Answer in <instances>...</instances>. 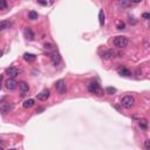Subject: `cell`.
Returning a JSON list of instances; mask_svg holds the SVG:
<instances>
[{
    "label": "cell",
    "mask_w": 150,
    "mask_h": 150,
    "mask_svg": "<svg viewBox=\"0 0 150 150\" xmlns=\"http://www.w3.org/2000/svg\"><path fill=\"white\" fill-rule=\"evenodd\" d=\"M88 92L90 94H94L96 96H102L103 95V89L98 82H90L88 84Z\"/></svg>",
    "instance_id": "cell-1"
},
{
    "label": "cell",
    "mask_w": 150,
    "mask_h": 150,
    "mask_svg": "<svg viewBox=\"0 0 150 150\" xmlns=\"http://www.w3.org/2000/svg\"><path fill=\"white\" fill-rule=\"evenodd\" d=\"M129 44V39L127 37H123V35H119L114 39V46L117 47V48H124L128 46Z\"/></svg>",
    "instance_id": "cell-2"
},
{
    "label": "cell",
    "mask_w": 150,
    "mask_h": 150,
    "mask_svg": "<svg viewBox=\"0 0 150 150\" xmlns=\"http://www.w3.org/2000/svg\"><path fill=\"white\" fill-rule=\"evenodd\" d=\"M134 104H135V99L133 98V96H129V95L124 96V98L122 99V101H121V106L124 107V108H127V109L134 107Z\"/></svg>",
    "instance_id": "cell-3"
},
{
    "label": "cell",
    "mask_w": 150,
    "mask_h": 150,
    "mask_svg": "<svg viewBox=\"0 0 150 150\" xmlns=\"http://www.w3.org/2000/svg\"><path fill=\"white\" fill-rule=\"evenodd\" d=\"M55 89L59 94H65L67 92V86H66V81L65 80H59L55 82Z\"/></svg>",
    "instance_id": "cell-4"
},
{
    "label": "cell",
    "mask_w": 150,
    "mask_h": 150,
    "mask_svg": "<svg viewBox=\"0 0 150 150\" xmlns=\"http://www.w3.org/2000/svg\"><path fill=\"white\" fill-rule=\"evenodd\" d=\"M13 109V104L11 102H0V112L3 114H7Z\"/></svg>",
    "instance_id": "cell-5"
},
{
    "label": "cell",
    "mask_w": 150,
    "mask_h": 150,
    "mask_svg": "<svg viewBox=\"0 0 150 150\" xmlns=\"http://www.w3.org/2000/svg\"><path fill=\"white\" fill-rule=\"evenodd\" d=\"M5 86H6V88L8 89V90H14V89H17V87H18V82L14 80V79H7L6 81H5Z\"/></svg>",
    "instance_id": "cell-6"
},
{
    "label": "cell",
    "mask_w": 150,
    "mask_h": 150,
    "mask_svg": "<svg viewBox=\"0 0 150 150\" xmlns=\"http://www.w3.org/2000/svg\"><path fill=\"white\" fill-rule=\"evenodd\" d=\"M49 95H50L49 89H44L41 93L38 94V100H39V101H46V100L49 98Z\"/></svg>",
    "instance_id": "cell-7"
},
{
    "label": "cell",
    "mask_w": 150,
    "mask_h": 150,
    "mask_svg": "<svg viewBox=\"0 0 150 150\" xmlns=\"http://www.w3.org/2000/svg\"><path fill=\"white\" fill-rule=\"evenodd\" d=\"M6 74L8 75L11 79H14V78H17L19 75V70L15 67H9V68L6 69Z\"/></svg>",
    "instance_id": "cell-8"
},
{
    "label": "cell",
    "mask_w": 150,
    "mask_h": 150,
    "mask_svg": "<svg viewBox=\"0 0 150 150\" xmlns=\"http://www.w3.org/2000/svg\"><path fill=\"white\" fill-rule=\"evenodd\" d=\"M24 35H25V38H26L27 40H33V39H34V32L32 31L31 27H27V28H25V31H24Z\"/></svg>",
    "instance_id": "cell-9"
},
{
    "label": "cell",
    "mask_w": 150,
    "mask_h": 150,
    "mask_svg": "<svg viewBox=\"0 0 150 150\" xmlns=\"http://www.w3.org/2000/svg\"><path fill=\"white\" fill-rule=\"evenodd\" d=\"M18 84H19V88H20L21 93H23V95H25V94L28 93V90H29V86H28V83H26L25 81H21V82L18 83Z\"/></svg>",
    "instance_id": "cell-10"
},
{
    "label": "cell",
    "mask_w": 150,
    "mask_h": 150,
    "mask_svg": "<svg viewBox=\"0 0 150 150\" xmlns=\"http://www.w3.org/2000/svg\"><path fill=\"white\" fill-rule=\"evenodd\" d=\"M119 74L122 75V76H130V75H131V72L128 69V68L120 67V68H119Z\"/></svg>",
    "instance_id": "cell-11"
},
{
    "label": "cell",
    "mask_w": 150,
    "mask_h": 150,
    "mask_svg": "<svg viewBox=\"0 0 150 150\" xmlns=\"http://www.w3.org/2000/svg\"><path fill=\"white\" fill-rule=\"evenodd\" d=\"M24 59L27 62H34L37 60V56L34 54H31V53H25V54H24Z\"/></svg>",
    "instance_id": "cell-12"
},
{
    "label": "cell",
    "mask_w": 150,
    "mask_h": 150,
    "mask_svg": "<svg viewBox=\"0 0 150 150\" xmlns=\"http://www.w3.org/2000/svg\"><path fill=\"white\" fill-rule=\"evenodd\" d=\"M11 27V23L9 21H0V32H3V31H5V29H7V28H9Z\"/></svg>",
    "instance_id": "cell-13"
},
{
    "label": "cell",
    "mask_w": 150,
    "mask_h": 150,
    "mask_svg": "<svg viewBox=\"0 0 150 150\" xmlns=\"http://www.w3.org/2000/svg\"><path fill=\"white\" fill-rule=\"evenodd\" d=\"M34 106V100L33 99H28V100H26L25 102H24V104H23V107L25 109H28V108H31V107H33Z\"/></svg>",
    "instance_id": "cell-14"
},
{
    "label": "cell",
    "mask_w": 150,
    "mask_h": 150,
    "mask_svg": "<svg viewBox=\"0 0 150 150\" xmlns=\"http://www.w3.org/2000/svg\"><path fill=\"white\" fill-rule=\"evenodd\" d=\"M138 125H140V128H141L142 130H147L148 129V121L145 119H142V120H140Z\"/></svg>",
    "instance_id": "cell-15"
},
{
    "label": "cell",
    "mask_w": 150,
    "mask_h": 150,
    "mask_svg": "<svg viewBox=\"0 0 150 150\" xmlns=\"http://www.w3.org/2000/svg\"><path fill=\"white\" fill-rule=\"evenodd\" d=\"M52 60H53V63H54V65H59L60 61H61V58L58 53H55V54L52 55Z\"/></svg>",
    "instance_id": "cell-16"
},
{
    "label": "cell",
    "mask_w": 150,
    "mask_h": 150,
    "mask_svg": "<svg viewBox=\"0 0 150 150\" xmlns=\"http://www.w3.org/2000/svg\"><path fill=\"white\" fill-rule=\"evenodd\" d=\"M38 18H39V15L37 12H34V11H31L28 13V19H31V20H37Z\"/></svg>",
    "instance_id": "cell-17"
},
{
    "label": "cell",
    "mask_w": 150,
    "mask_h": 150,
    "mask_svg": "<svg viewBox=\"0 0 150 150\" xmlns=\"http://www.w3.org/2000/svg\"><path fill=\"white\" fill-rule=\"evenodd\" d=\"M99 21H100V25L101 26L104 25V13H103L102 9L100 11V13H99Z\"/></svg>",
    "instance_id": "cell-18"
},
{
    "label": "cell",
    "mask_w": 150,
    "mask_h": 150,
    "mask_svg": "<svg viewBox=\"0 0 150 150\" xmlns=\"http://www.w3.org/2000/svg\"><path fill=\"white\" fill-rule=\"evenodd\" d=\"M119 5H120L121 7H129V6H131V5H133V3L124 1V0H122V1H120V3H119Z\"/></svg>",
    "instance_id": "cell-19"
},
{
    "label": "cell",
    "mask_w": 150,
    "mask_h": 150,
    "mask_svg": "<svg viewBox=\"0 0 150 150\" xmlns=\"http://www.w3.org/2000/svg\"><path fill=\"white\" fill-rule=\"evenodd\" d=\"M106 92H107V94H109V95H113V94H115L116 93V88H113V87H108L106 89Z\"/></svg>",
    "instance_id": "cell-20"
},
{
    "label": "cell",
    "mask_w": 150,
    "mask_h": 150,
    "mask_svg": "<svg viewBox=\"0 0 150 150\" xmlns=\"http://www.w3.org/2000/svg\"><path fill=\"white\" fill-rule=\"evenodd\" d=\"M0 9H7V3L5 0H0Z\"/></svg>",
    "instance_id": "cell-21"
},
{
    "label": "cell",
    "mask_w": 150,
    "mask_h": 150,
    "mask_svg": "<svg viewBox=\"0 0 150 150\" xmlns=\"http://www.w3.org/2000/svg\"><path fill=\"white\" fill-rule=\"evenodd\" d=\"M124 27H125L124 23H120L119 25H117V29H124Z\"/></svg>",
    "instance_id": "cell-22"
},
{
    "label": "cell",
    "mask_w": 150,
    "mask_h": 150,
    "mask_svg": "<svg viewBox=\"0 0 150 150\" xmlns=\"http://www.w3.org/2000/svg\"><path fill=\"white\" fill-rule=\"evenodd\" d=\"M149 142H150V141L147 138L145 142H144V148H145V150H149Z\"/></svg>",
    "instance_id": "cell-23"
},
{
    "label": "cell",
    "mask_w": 150,
    "mask_h": 150,
    "mask_svg": "<svg viewBox=\"0 0 150 150\" xmlns=\"http://www.w3.org/2000/svg\"><path fill=\"white\" fill-rule=\"evenodd\" d=\"M3 87V75H0V89Z\"/></svg>",
    "instance_id": "cell-24"
},
{
    "label": "cell",
    "mask_w": 150,
    "mask_h": 150,
    "mask_svg": "<svg viewBox=\"0 0 150 150\" xmlns=\"http://www.w3.org/2000/svg\"><path fill=\"white\" fill-rule=\"evenodd\" d=\"M142 17H143L144 19H149V17H150V15H149V13H143V15H142Z\"/></svg>",
    "instance_id": "cell-25"
},
{
    "label": "cell",
    "mask_w": 150,
    "mask_h": 150,
    "mask_svg": "<svg viewBox=\"0 0 150 150\" xmlns=\"http://www.w3.org/2000/svg\"><path fill=\"white\" fill-rule=\"evenodd\" d=\"M40 5H44V6H46L47 5V1H40V0H39V1H38Z\"/></svg>",
    "instance_id": "cell-26"
},
{
    "label": "cell",
    "mask_w": 150,
    "mask_h": 150,
    "mask_svg": "<svg viewBox=\"0 0 150 150\" xmlns=\"http://www.w3.org/2000/svg\"><path fill=\"white\" fill-rule=\"evenodd\" d=\"M45 48L50 49V48H52V45H50V44H45Z\"/></svg>",
    "instance_id": "cell-27"
},
{
    "label": "cell",
    "mask_w": 150,
    "mask_h": 150,
    "mask_svg": "<svg viewBox=\"0 0 150 150\" xmlns=\"http://www.w3.org/2000/svg\"><path fill=\"white\" fill-rule=\"evenodd\" d=\"M42 110H44V108H39V109H37V113H41Z\"/></svg>",
    "instance_id": "cell-28"
},
{
    "label": "cell",
    "mask_w": 150,
    "mask_h": 150,
    "mask_svg": "<svg viewBox=\"0 0 150 150\" xmlns=\"http://www.w3.org/2000/svg\"><path fill=\"white\" fill-rule=\"evenodd\" d=\"M0 144H1V138H0Z\"/></svg>",
    "instance_id": "cell-29"
},
{
    "label": "cell",
    "mask_w": 150,
    "mask_h": 150,
    "mask_svg": "<svg viewBox=\"0 0 150 150\" xmlns=\"http://www.w3.org/2000/svg\"><path fill=\"white\" fill-rule=\"evenodd\" d=\"M9 150H17V149H9Z\"/></svg>",
    "instance_id": "cell-30"
},
{
    "label": "cell",
    "mask_w": 150,
    "mask_h": 150,
    "mask_svg": "<svg viewBox=\"0 0 150 150\" xmlns=\"http://www.w3.org/2000/svg\"><path fill=\"white\" fill-rule=\"evenodd\" d=\"M0 150H4V149H3V148H0Z\"/></svg>",
    "instance_id": "cell-31"
}]
</instances>
